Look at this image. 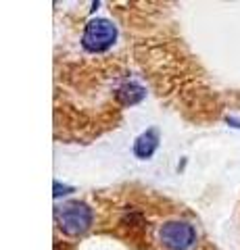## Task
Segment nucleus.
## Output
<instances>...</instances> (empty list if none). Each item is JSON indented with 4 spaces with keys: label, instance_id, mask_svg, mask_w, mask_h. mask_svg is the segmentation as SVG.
<instances>
[{
    "label": "nucleus",
    "instance_id": "obj_1",
    "mask_svg": "<svg viewBox=\"0 0 240 250\" xmlns=\"http://www.w3.org/2000/svg\"><path fill=\"white\" fill-rule=\"evenodd\" d=\"M154 242L163 250H196L198 231L186 219L169 217L154 228Z\"/></svg>",
    "mask_w": 240,
    "mask_h": 250
},
{
    "label": "nucleus",
    "instance_id": "obj_2",
    "mask_svg": "<svg viewBox=\"0 0 240 250\" xmlns=\"http://www.w3.org/2000/svg\"><path fill=\"white\" fill-rule=\"evenodd\" d=\"M55 221L63 233L77 238L92 228V210L84 202H67V205L57 208Z\"/></svg>",
    "mask_w": 240,
    "mask_h": 250
},
{
    "label": "nucleus",
    "instance_id": "obj_3",
    "mask_svg": "<svg viewBox=\"0 0 240 250\" xmlns=\"http://www.w3.org/2000/svg\"><path fill=\"white\" fill-rule=\"evenodd\" d=\"M117 40V29L107 19H92L82 36V46L92 54L105 52Z\"/></svg>",
    "mask_w": 240,
    "mask_h": 250
}]
</instances>
